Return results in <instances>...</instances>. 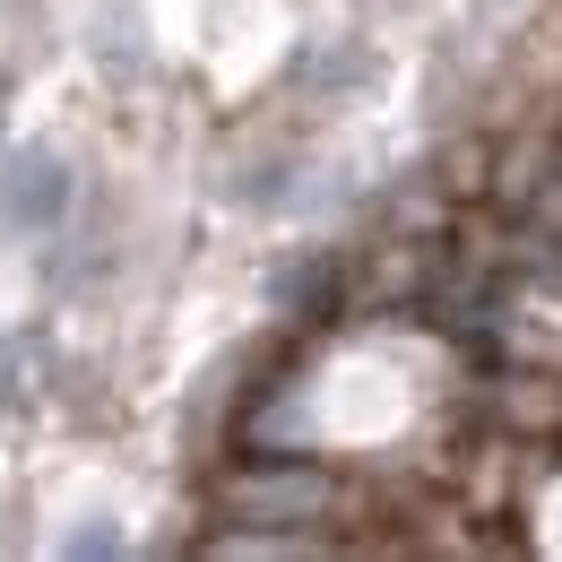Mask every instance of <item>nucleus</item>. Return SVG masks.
Segmentation results:
<instances>
[{
    "label": "nucleus",
    "instance_id": "f257e3e1",
    "mask_svg": "<svg viewBox=\"0 0 562 562\" xmlns=\"http://www.w3.org/2000/svg\"><path fill=\"white\" fill-rule=\"evenodd\" d=\"M537 546H546V554H562V476L537 493Z\"/></svg>",
    "mask_w": 562,
    "mask_h": 562
}]
</instances>
